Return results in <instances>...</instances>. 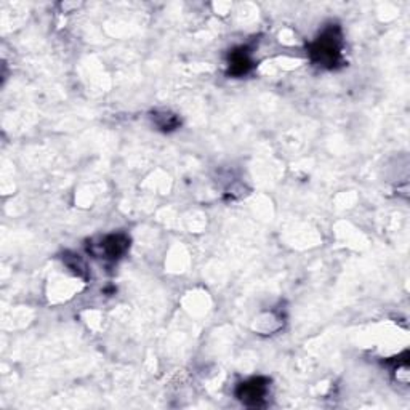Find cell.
Returning a JSON list of instances; mask_svg holds the SVG:
<instances>
[{
	"label": "cell",
	"mask_w": 410,
	"mask_h": 410,
	"mask_svg": "<svg viewBox=\"0 0 410 410\" xmlns=\"http://www.w3.org/2000/svg\"><path fill=\"white\" fill-rule=\"evenodd\" d=\"M154 121H156V124L161 128H163V130H172V128H175L179 124L177 116L168 114V112L156 114V116H154Z\"/></svg>",
	"instance_id": "obj_5"
},
{
	"label": "cell",
	"mask_w": 410,
	"mask_h": 410,
	"mask_svg": "<svg viewBox=\"0 0 410 410\" xmlns=\"http://www.w3.org/2000/svg\"><path fill=\"white\" fill-rule=\"evenodd\" d=\"M310 55L314 63L333 68L341 58V34L338 28H329L311 45Z\"/></svg>",
	"instance_id": "obj_1"
},
{
	"label": "cell",
	"mask_w": 410,
	"mask_h": 410,
	"mask_svg": "<svg viewBox=\"0 0 410 410\" xmlns=\"http://www.w3.org/2000/svg\"><path fill=\"white\" fill-rule=\"evenodd\" d=\"M268 394V380L265 378H252L245 382L238 389V398L247 406H260Z\"/></svg>",
	"instance_id": "obj_2"
},
{
	"label": "cell",
	"mask_w": 410,
	"mask_h": 410,
	"mask_svg": "<svg viewBox=\"0 0 410 410\" xmlns=\"http://www.w3.org/2000/svg\"><path fill=\"white\" fill-rule=\"evenodd\" d=\"M250 68H252V60H250L249 53L244 48L234 51V53L231 55L229 73H233L234 75H242L247 73Z\"/></svg>",
	"instance_id": "obj_4"
},
{
	"label": "cell",
	"mask_w": 410,
	"mask_h": 410,
	"mask_svg": "<svg viewBox=\"0 0 410 410\" xmlns=\"http://www.w3.org/2000/svg\"><path fill=\"white\" fill-rule=\"evenodd\" d=\"M100 253L106 260H117L127 252L128 238L124 234H111L101 240Z\"/></svg>",
	"instance_id": "obj_3"
}]
</instances>
